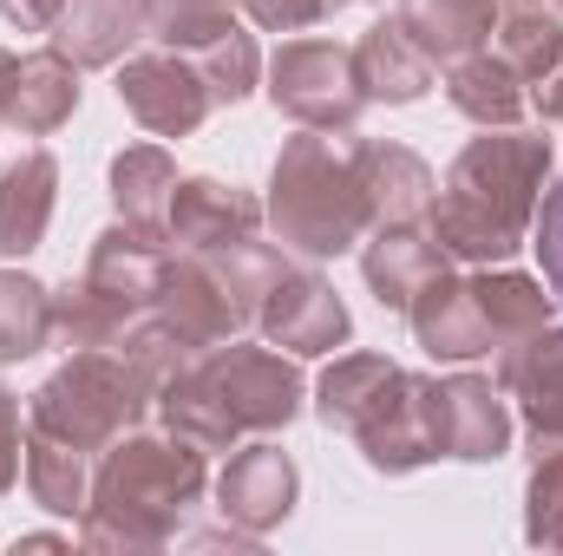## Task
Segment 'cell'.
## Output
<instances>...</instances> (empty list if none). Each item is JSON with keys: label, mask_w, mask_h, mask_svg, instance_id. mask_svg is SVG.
Instances as JSON below:
<instances>
[{"label": "cell", "mask_w": 563, "mask_h": 556, "mask_svg": "<svg viewBox=\"0 0 563 556\" xmlns=\"http://www.w3.org/2000/svg\"><path fill=\"white\" fill-rule=\"evenodd\" d=\"M269 223H276L282 249L328 263L367 243L374 210H367V184H361V138L354 132H301L282 144L276 170H269Z\"/></svg>", "instance_id": "277c9868"}, {"label": "cell", "mask_w": 563, "mask_h": 556, "mask_svg": "<svg viewBox=\"0 0 563 556\" xmlns=\"http://www.w3.org/2000/svg\"><path fill=\"white\" fill-rule=\"evenodd\" d=\"M190 59H197V73H203V86H210L217 105H243V99L256 92L263 59H256V40H250L243 26H223L217 40L190 46Z\"/></svg>", "instance_id": "f546056e"}, {"label": "cell", "mask_w": 563, "mask_h": 556, "mask_svg": "<svg viewBox=\"0 0 563 556\" xmlns=\"http://www.w3.org/2000/svg\"><path fill=\"white\" fill-rule=\"evenodd\" d=\"M432 59L413 46V33L400 20H380L354 40V79L367 92V105H413L432 92Z\"/></svg>", "instance_id": "ac0fdd59"}, {"label": "cell", "mask_w": 563, "mask_h": 556, "mask_svg": "<svg viewBox=\"0 0 563 556\" xmlns=\"http://www.w3.org/2000/svg\"><path fill=\"white\" fill-rule=\"evenodd\" d=\"M445 99H452V112L472 119V125H518L525 105H531L525 79H518L492 46H485V53H465V59L445 66Z\"/></svg>", "instance_id": "603a6c76"}, {"label": "cell", "mask_w": 563, "mask_h": 556, "mask_svg": "<svg viewBox=\"0 0 563 556\" xmlns=\"http://www.w3.org/2000/svg\"><path fill=\"white\" fill-rule=\"evenodd\" d=\"M558 7H563V0H558Z\"/></svg>", "instance_id": "ab89813d"}, {"label": "cell", "mask_w": 563, "mask_h": 556, "mask_svg": "<svg viewBox=\"0 0 563 556\" xmlns=\"http://www.w3.org/2000/svg\"><path fill=\"white\" fill-rule=\"evenodd\" d=\"M295 491H301L295 458L282 452L276 438H250V445H236V458L217 478V511L243 537H263V531H276L282 518L295 511Z\"/></svg>", "instance_id": "7c38bea8"}, {"label": "cell", "mask_w": 563, "mask_h": 556, "mask_svg": "<svg viewBox=\"0 0 563 556\" xmlns=\"http://www.w3.org/2000/svg\"><path fill=\"white\" fill-rule=\"evenodd\" d=\"M256 327H263V341L282 347V354H334V347H347L354 314H347V301L334 294L328 276L282 263L276 281L256 301Z\"/></svg>", "instance_id": "9c48e42d"}, {"label": "cell", "mask_w": 563, "mask_h": 556, "mask_svg": "<svg viewBox=\"0 0 563 556\" xmlns=\"http://www.w3.org/2000/svg\"><path fill=\"white\" fill-rule=\"evenodd\" d=\"M531 452H538V465L525 485V537L538 551H563V438L531 445Z\"/></svg>", "instance_id": "4dcf8cb0"}, {"label": "cell", "mask_w": 563, "mask_h": 556, "mask_svg": "<svg viewBox=\"0 0 563 556\" xmlns=\"http://www.w3.org/2000/svg\"><path fill=\"white\" fill-rule=\"evenodd\" d=\"M0 13H7L20 33H53V20L66 13V0H0Z\"/></svg>", "instance_id": "d590c367"}, {"label": "cell", "mask_w": 563, "mask_h": 556, "mask_svg": "<svg viewBox=\"0 0 563 556\" xmlns=\"http://www.w3.org/2000/svg\"><path fill=\"white\" fill-rule=\"evenodd\" d=\"M492 53H498L525 86H538V79L563 59V20L544 7V0H498Z\"/></svg>", "instance_id": "cb8c5ba5"}, {"label": "cell", "mask_w": 563, "mask_h": 556, "mask_svg": "<svg viewBox=\"0 0 563 556\" xmlns=\"http://www.w3.org/2000/svg\"><path fill=\"white\" fill-rule=\"evenodd\" d=\"M498 393L518 400V413L531 425V445L563 438V327H538L511 347H498Z\"/></svg>", "instance_id": "4fadbf2b"}, {"label": "cell", "mask_w": 563, "mask_h": 556, "mask_svg": "<svg viewBox=\"0 0 563 556\" xmlns=\"http://www.w3.org/2000/svg\"><path fill=\"white\" fill-rule=\"evenodd\" d=\"M236 7L269 33H308V26H321L334 13V0H236Z\"/></svg>", "instance_id": "836d02e7"}, {"label": "cell", "mask_w": 563, "mask_h": 556, "mask_svg": "<svg viewBox=\"0 0 563 556\" xmlns=\"http://www.w3.org/2000/svg\"><path fill=\"white\" fill-rule=\"evenodd\" d=\"M73 112H79V66H73L59 46L26 53V59L13 66L7 119H0V125H13L20 138H46V132H59Z\"/></svg>", "instance_id": "e0dca14e"}, {"label": "cell", "mask_w": 563, "mask_h": 556, "mask_svg": "<svg viewBox=\"0 0 563 556\" xmlns=\"http://www.w3.org/2000/svg\"><path fill=\"white\" fill-rule=\"evenodd\" d=\"M119 105L139 119L144 132H157V138H190L210 119L217 99H210L197 59L164 46V53H132L119 66Z\"/></svg>", "instance_id": "30bf717a"}, {"label": "cell", "mask_w": 563, "mask_h": 556, "mask_svg": "<svg viewBox=\"0 0 563 556\" xmlns=\"http://www.w3.org/2000/svg\"><path fill=\"white\" fill-rule=\"evenodd\" d=\"M263 203L236 184H217V177H177L170 190V210H164V236L190 256H210V249H236L263 230Z\"/></svg>", "instance_id": "8fae6325"}, {"label": "cell", "mask_w": 563, "mask_h": 556, "mask_svg": "<svg viewBox=\"0 0 563 556\" xmlns=\"http://www.w3.org/2000/svg\"><path fill=\"white\" fill-rule=\"evenodd\" d=\"M157 407V380L119 347H73L66 367H53L26 407V425L73 445V452H106Z\"/></svg>", "instance_id": "5b68a950"}, {"label": "cell", "mask_w": 563, "mask_h": 556, "mask_svg": "<svg viewBox=\"0 0 563 556\" xmlns=\"http://www.w3.org/2000/svg\"><path fill=\"white\" fill-rule=\"evenodd\" d=\"M144 33V0H66V13L53 20V46L73 66H119Z\"/></svg>", "instance_id": "d6986e66"}, {"label": "cell", "mask_w": 563, "mask_h": 556, "mask_svg": "<svg viewBox=\"0 0 563 556\" xmlns=\"http://www.w3.org/2000/svg\"><path fill=\"white\" fill-rule=\"evenodd\" d=\"M170 190H177V164H170V151H157V144H125V151L112 157V203H119L125 223L164 230Z\"/></svg>", "instance_id": "484cf974"}, {"label": "cell", "mask_w": 563, "mask_h": 556, "mask_svg": "<svg viewBox=\"0 0 563 556\" xmlns=\"http://www.w3.org/2000/svg\"><path fill=\"white\" fill-rule=\"evenodd\" d=\"M394 360L387 354H341L328 374H321V387H314V413L328 432H347L354 438V425L380 407V393L394 387Z\"/></svg>", "instance_id": "d4e9b609"}, {"label": "cell", "mask_w": 563, "mask_h": 556, "mask_svg": "<svg viewBox=\"0 0 563 556\" xmlns=\"http://www.w3.org/2000/svg\"><path fill=\"white\" fill-rule=\"evenodd\" d=\"M26 491H33L40 511H53V518H79L86 498H92L86 452H73V445H59V438H46V432L26 425Z\"/></svg>", "instance_id": "83f0119b"}, {"label": "cell", "mask_w": 563, "mask_h": 556, "mask_svg": "<svg viewBox=\"0 0 563 556\" xmlns=\"http://www.w3.org/2000/svg\"><path fill=\"white\" fill-rule=\"evenodd\" d=\"M334 7H354V0H334Z\"/></svg>", "instance_id": "f35d334b"}, {"label": "cell", "mask_w": 563, "mask_h": 556, "mask_svg": "<svg viewBox=\"0 0 563 556\" xmlns=\"http://www.w3.org/2000/svg\"><path fill=\"white\" fill-rule=\"evenodd\" d=\"M439 269H452V256L439 249V236H432L426 223H374L367 243H361V276L374 288V301L394 308V314H407L413 294H420Z\"/></svg>", "instance_id": "5bb4252c"}, {"label": "cell", "mask_w": 563, "mask_h": 556, "mask_svg": "<svg viewBox=\"0 0 563 556\" xmlns=\"http://www.w3.org/2000/svg\"><path fill=\"white\" fill-rule=\"evenodd\" d=\"M13 66H20V59L0 46V119H7V86H13Z\"/></svg>", "instance_id": "74e56055"}, {"label": "cell", "mask_w": 563, "mask_h": 556, "mask_svg": "<svg viewBox=\"0 0 563 556\" xmlns=\"http://www.w3.org/2000/svg\"><path fill=\"white\" fill-rule=\"evenodd\" d=\"M400 26L413 33V46L432 66H452V59L492 46L498 0H400Z\"/></svg>", "instance_id": "44dd1931"}, {"label": "cell", "mask_w": 563, "mask_h": 556, "mask_svg": "<svg viewBox=\"0 0 563 556\" xmlns=\"http://www.w3.org/2000/svg\"><path fill=\"white\" fill-rule=\"evenodd\" d=\"M144 20H151V33H157L164 46H177V53H190V46L217 40L223 26H236L230 0H144Z\"/></svg>", "instance_id": "1f68e13d"}, {"label": "cell", "mask_w": 563, "mask_h": 556, "mask_svg": "<svg viewBox=\"0 0 563 556\" xmlns=\"http://www.w3.org/2000/svg\"><path fill=\"white\" fill-rule=\"evenodd\" d=\"M151 314H157L190 354L223 347L236 327H250V308L236 301V288L217 269V256H190V249H184V256L170 249V263H164V276H157V294H151Z\"/></svg>", "instance_id": "ba28073f"}, {"label": "cell", "mask_w": 563, "mask_h": 556, "mask_svg": "<svg viewBox=\"0 0 563 556\" xmlns=\"http://www.w3.org/2000/svg\"><path fill=\"white\" fill-rule=\"evenodd\" d=\"M269 99L301 132H354V119L367 112V92L354 79V46L288 40L269 59Z\"/></svg>", "instance_id": "8992f818"}, {"label": "cell", "mask_w": 563, "mask_h": 556, "mask_svg": "<svg viewBox=\"0 0 563 556\" xmlns=\"http://www.w3.org/2000/svg\"><path fill=\"white\" fill-rule=\"evenodd\" d=\"M472 288H478V308H485L498 347H511V341H525V334H538V327L551 321L544 281L518 276V269H498V263H492V269H472Z\"/></svg>", "instance_id": "4316f807"}, {"label": "cell", "mask_w": 563, "mask_h": 556, "mask_svg": "<svg viewBox=\"0 0 563 556\" xmlns=\"http://www.w3.org/2000/svg\"><path fill=\"white\" fill-rule=\"evenodd\" d=\"M354 445L374 471L407 478L432 458H445V432H439V380L426 374H394V387L380 393V407L354 425Z\"/></svg>", "instance_id": "52a82bcc"}, {"label": "cell", "mask_w": 563, "mask_h": 556, "mask_svg": "<svg viewBox=\"0 0 563 556\" xmlns=\"http://www.w3.org/2000/svg\"><path fill=\"white\" fill-rule=\"evenodd\" d=\"M53 190H59V164L46 151H20V164L0 170V263L33 256L46 243Z\"/></svg>", "instance_id": "ffe728a7"}, {"label": "cell", "mask_w": 563, "mask_h": 556, "mask_svg": "<svg viewBox=\"0 0 563 556\" xmlns=\"http://www.w3.org/2000/svg\"><path fill=\"white\" fill-rule=\"evenodd\" d=\"M407 321H413V334H420V347L432 360H478V354L498 347V341H492V321H485V308H478L472 276H452V269H439V276L413 294Z\"/></svg>", "instance_id": "9a60e30c"}, {"label": "cell", "mask_w": 563, "mask_h": 556, "mask_svg": "<svg viewBox=\"0 0 563 556\" xmlns=\"http://www.w3.org/2000/svg\"><path fill=\"white\" fill-rule=\"evenodd\" d=\"M361 184H367V210L374 223H426L432 210V170L407 144H361Z\"/></svg>", "instance_id": "7402d4cb"}, {"label": "cell", "mask_w": 563, "mask_h": 556, "mask_svg": "<svg viewBox=\"0 0 563 556\" xmlns=\"http://www.w3.org/2000/svg\"><path fill=\"white\" fill-rule=\"evenodd\" d=\"M531 249H538V263H544L551 301H563V184L538 197V216H531Z\"/></svg>", "instance_id": "d6a6232c"}, {"label": "cell", "mask_w": 563, "mask_h": 556, "mask_svg": "<svg viewBox=\"0 0 563 556\" xmlns=\"http://www.w3.org/2000/svg\"><path fill=\"white\" fill-rule=\"evenodd\" d=\"M531 105H538V119H544V125H563V59L538 79V86H531Z\"/></svg>", "instance_id": "8d00e7d4"}, {"label": "cell", "mask_w": 563, "mask_h": 556, "mask_svg": "<svg viewBox=\"0 0 563 556\" xmlns=\"http://www.w3.org/2000/svg\"><path fill=\"white\" fill-rule=\"evenodd\" d=\"M203 445L190 438H151L125 432L99 452L92 498L79 511V544L86 551H164L184 518L203 498Z\"/></svg>", "instance_id": "7a4b0ae2"}, {"label": "cell", "mask_w": 563, "mask_h": 556, "mask_svg": "<svg viewBox=\"0 0 563 556\" xmlns=\"http://www.w3.org/2000/svg\"><path fill=\"white\" fill-rule=\"evenodd\" d=\"M439 432H445V458H465V465L505 458V445H511L505 393L492 380H478V374L439 380Z\"/></svg>", "instance_id": "2e32d148"}, {"label": "cell", "mask_w": 563, "mask_h": 556, "mask_svg": "<svg viewBox=\"0 0 563 556\" xmlns=\"http://www.w3.org/2000/svg\"><path fill=\"white\" fill-rule=\"evenodd\" d=\"M20 465H26V445H20V400L0 387V498H7V485L20 478Z\"/></svg>", "instance_id": "e575fe53"}, {"label": "cell", "mask_w": 563, "mask_h": 556, "mask_svg": "<svg viewBox=\"0 0 563 556\" xmlns=\"http://www.w3.org/2000/svg\"><path fill=\"white\" fill-rule=\"evenodd\" d=\"M301 413V374L282 347H203L157 387L164 432L236 452L243 438H269Z\"/></svg>", "instance_id": "3957f363"}, {"label": "cell", "mask_w": 563, "mask_h": 556, "mask_svg": "<svg viewBox=\"0 0 563 556\" xmlns=\"http://www.w3.org/2000/svg\"><path fill=\"white\" fill-rule=\"evenodd\" d=\"M551 177V138L525 132V125H485V138H472L445 184L432 190L426 230L439 236V249L465 269H492L511 263L531 243V216Z\"/></svg>", "instance_id": "6da1fadb"}, {"label": "cell", "mask_w": 563, "mask_h": 556, "mask_svg": "<svg viewBox=\"0 0 563 556\" xmlns=\"http://www.w3.org/2000/svg\"><path fill=\"white\" fill-rule=\"evenodd\" d=\"M53 341V294L20 269H0V367L33 360Z\"/></svg>", "instance_id": "f1b7e54d"}]
</instances>
